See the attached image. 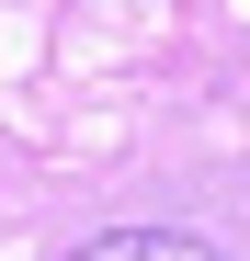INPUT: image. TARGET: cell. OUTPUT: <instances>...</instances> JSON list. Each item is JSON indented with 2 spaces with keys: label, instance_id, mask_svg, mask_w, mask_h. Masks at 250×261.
I'll return each mask as SVG.
<instances>
[{
  "label": "cell",
  "instance_id": "6da1fadb",
  "mask_svg": "<svg viewBox=\"0 0 250 261\" xmlns=\"http://www.w3.org/2000/svg\"><path fill=\"white\" fill-rule=\"evenodd\" d=\"M68 261H228L216 239H182V227H103V239H80Z\"/></svg>",
  "mask_w": 250,
  "mask_h": 261
}]
</instances>
